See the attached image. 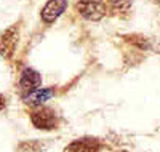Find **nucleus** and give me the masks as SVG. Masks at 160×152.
<instances>
[{
	"label": "nucleus",
	"mask_w": 160,
	"mask_h": 152,
	"mask_svg": "<svg viewBox=\"0 0 160 152\" xmlns=\"http://www.w3.org/2000/svg\"><path fill=\"white\" fill-rule=\"evenodd\" d=\"M68 8V0H48L47 5L42 10V19L45 23L56 21Z\"/></svg>",
	"instance_id": "7ed1b4c3"
},
{
	"label": "nucleus",
	"mask_w": 160,
	"mask_h": 152,
	"mask_svg": "<svg viewBox=\"0 0 160 152\" xmlns=\"http://www.w3.org/2000/svg\"><path fill=\"white\" fill-rule=\"evenodd\" d=\"M78 13L90 21H99L106 15L104 0H75Z\"/></svg>",
	"instance_id": "f257e3e1"
},
{
	"label": "nucleus",
	"mask_w": 160,
	"mask_h": 152,
	"mask_svg": "<svg viewBox=\"0 0 160 152\" xmlns=\"http://www.w3.org/2000/svg\"><path fill=\"white\" fill-rule=\"evenodd\" d=\"M99 150V141L95 138H82L74 143H71L64 152H98Z\"/></svg>",
	"instance_id": "423d86ee"
},
{
	"label": "nucleus",
	"mask_w": 160,
	"mask_h": 152,
	"mask_svg": "<svg viewBox=\"0 0 160 152\" xmlns=\"http://www.w3.org/2000/svg\"><path fill=\"white\" fill-rule=\"evenodd\" d=\"M131 2L133 0H111V5L115 11H120V13H125L130 10L131 7Z\"/></svg>",
	"instance_id": "1a4fd4ad"
},
{
	"label": "nucleus",
	"mask_w": 160,
	"mask_h": 152,
	"mask_svg": "<svg viewBox=\"0 0 160 152\" xmlns=\"http://www.w3.org/2000/svg\"><path fill=\"white\" fill-rule=\"evenodd\" d=\"M120 152H127V150H120Z\"/></svg>",
	"instance_id": "9b49d317"
},
{
	"label": "nucleus",
	"mask_w": 160,
	"mask_h": 152,
	"mask_svg": "<svg viewBox=\"0 0 160 152\" xmlns=\"http://www.w3.org/2000/svg\"><path fill=\"white\" fill-rule=\"evenodd\" d=\"M43 144L40 141H24L18 146L16 152H42Z\"/></svg>",
	"instance_id": "6e6552de"
},
{
	"label": "nucleus",
	"mask_w": 160,
	"mask_h": 152,
	"mask_svg": "<svg viewBox=\"0 0 160 152\" xmlns=\"http://www.w3.org/2000/svg\"><path fill=\"white\" fill-rule=\"evenodd\" d=\"M51 96H53V90H50V88H38V90L29 93L24 98V101H26V104H29V106H42L45 101H48L51 98Z\"/></svg>",
	"instance_id": "0eeeda50"
},
{
	"label": "nucleus",
	"mask_w": 160,
	"mask_h": 152,
	"mask_svg": "<svg viewBox=\"0 0 160 152\" xmlns=\"http://www.w3.org/2000/svg\"><path fill=\"white\" fill-rule=\"evenodd\" d=\"M40 84H42V77L37 71L34 69H24L21 72V77H19V88L21 91L24 93H32L35 90H38Z\"/></svg>",
	"instance_id": "20e7f679"
},
{
	"label": "nucleus",
	"mask_w": 160,
	"mask_h": 152,
	"mask_svg": "<svg viewBox=\"0 0 160 152\" xmlns=\"http://www.w3.org/2000/svg\"><path fill=\"white\" fill-rule=\"evenodd\" d=\"M18 42V31L16 27H8V29L0 35V56L10 58L16 48Z\"/></svg>",
	"instance_id": "39448f33"
},
{
	"label": "nucleus",
	"mask_w": 160,
	"mask_h": 152,
	"mask_svg": "<svg viewBox=\"0 0 160 152\" xmlns=\"http://www.w3.org/2000/svg\"><path fill=\"white\" fill-rule=\"evenodd\" d=\"M3 107H5V96L0 94V110H2Z\"/></svg>",
	"instance_id": "9d476101"
},
{
	"label": "nucleus",
	"mask_w": 160,
	"mask_h": 152,
	"mask_svg": "<svg viewBox=\"0 0 160 152\" xmlns=\"http://www.w3.org/2000/svg\"><path fill=\"white\" fill-rule=\"evenodd\" d=\"M31 120L40 130H53L58 123V117L55 114V110L50 107H40V109L34 110L31 115Z\"/></svg>",
	"instance_id": "f03ea898"
}]
</instances>
